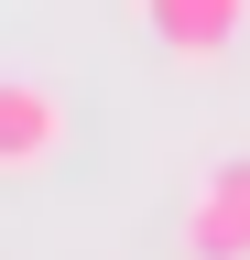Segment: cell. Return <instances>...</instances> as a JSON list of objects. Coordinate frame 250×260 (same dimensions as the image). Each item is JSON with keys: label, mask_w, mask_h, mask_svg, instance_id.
I'll return each mask as SVG.
<instances>
[{"label": "cell", "mask_w": 250, "mask_h": 260, "mask_svg": "<svg viewBox=\"0 0 250 260\" xmlns=\"http://www.w3.org/2000/svg\"><path fill=\"white\" fill-rule=\"evenodd\" d=\"M185 260H250V152H229L185 206Z\"/></svg>", "instance_id": "cell-2"}, {"label": "cell", "mask_w": 250, "mask_h": 260, "mask_svg": "<svg viewBox=\"0 0 250 260\" xmlns=\"http://www.w3.org/2000/svg\"><path fill=\"white\" fill-rule=\"evenodd\" d=\"M76 141V119H66V98H54L44 76H0V174H54Z\"/></svg>", "instance_id": "cell-1"}, {"label": "cell", "mask_w": 250, "mask_h": 260, "mask_svg": "<svg viewBox=\"0 0 250 260\" xmlns=\"http://www.w3.org/2000/svg\"><path fill=\"white\" fill-rule=\"evenodd\" d=\"M142 32L163 54H185V65H217L250 32V0H142Z\"/></svg>", "instance_id": "cell-3"}]
</instances>
